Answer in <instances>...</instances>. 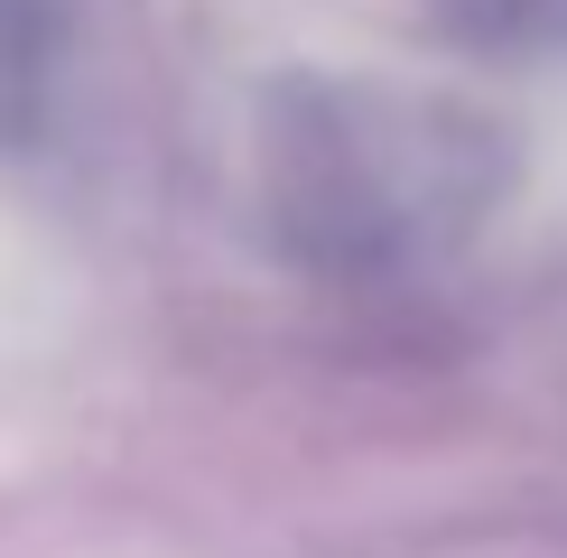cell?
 Returning <instances> with one entry per match:
<instances>
[{
	"instance_id": "obj_3",
	"label": "cell",
	"mask_w": 567,
	"mask_h": 558,
	"mask_svg": "<svg viewBox=\"0 0 567 558\" xmlns=\"http://www.w3.org/2000/svg\"><path fill=\"white\" fill-rule=\"evenodd\" d=\"M456 46H484V56H539V46H567V0H419Z\"/></svg>"
},
{
	"instance_id": "obj_1",
	"label": "cell",
	"mask_w": 567,
	"mask_h": 558,
	"mask_svg": "<svg viewBox=\"0 0 567 558\" xmlns=\"http://www.w3.org/2000/svg\"><path fill=\"white\" fill-rule=\"evenodd\" d=\"M251 140L261 215L317 279H391L475 242L522 168L484 103L382 75H279Z\"/></svg>"
},
{
	"instance_id": "obj_2",
	"label": "cell",
	"mask_w": 567,
	"mask_h": 558,
	"mask_svg": "<svg viewBox=\"0 0 567 558\" xmlns=\"http://www.w3.org/2000/svg\"><path fill=\"white\" fill-rule=\"evenodd\" d=\"M65 103V0H0V158H29Z\"/></svg>"
}]
</instances>
